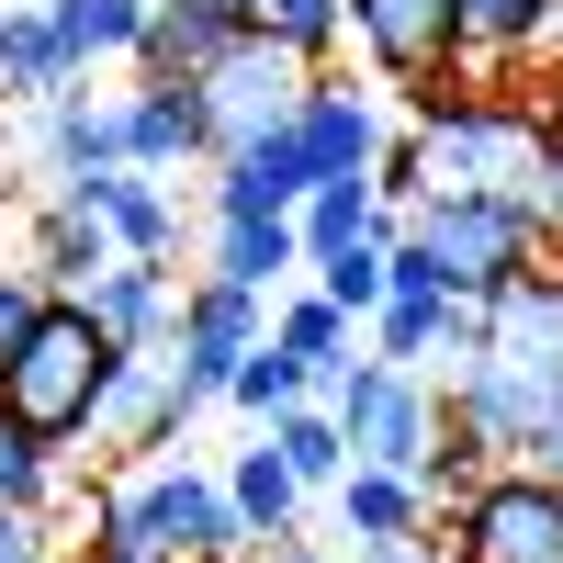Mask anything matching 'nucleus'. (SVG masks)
<instances>
[{
    "label": "nucleus",
    "mask_w": 563,
    "mask_h": 563,
    "mask_svg": "<svg viewBox=\"0 0 563 563\" xmlns=\"http://www.w3.org/2000/svg\"><path fill=\"white\" fill-rule=\"evenodd\" d=\"M180 429H192L180 361H169V350H113V384H102V417H90V440L124 462V451H169Z\"/></svg>",
    "instance_id": "ddd939ff"
},
{
    "label": "nucleus",
    "mask_w": 563,
    "mask_h": 563,
    "mask_svg": "<svg viewBox=\"0 0 563 563\" xmlns=\"http://www.w3.org/2000/svg\"><path fill=\"white\" fill-rule=\"evenodd\" d=\"M57 90H79V57L57 45V23H45L34 0H12V12H0V113H34V102H57Z\"/></svg>",
    "instance_id": "4be33fe9"
},
{
    "label": "nucleus",
    "mask_w": 563,
    "mask_h": 563,
    "mask_svg": "<svg viewBox=\"0 0 563 563\" xmlns=\"http://www.w3.org/2000/svg\"><path fill=\"white\" fill-rule=\"evenodd\" d=\"M260 440H271L282 462H294V485H305V496H327V485L350 474V429H339V406H327V395H305V406H282V417H271Z\"/></svg>",
    "instance_id": "bb28decb"
},
{
    "label": "nucleus",
    "mask_w": 563,
    "mask_h": 563,
    "mask_svg": "<svg viewBox=\"0 0 563 563\" xmlns=\"http://www.w3.org/2000/svg\"><path fill=\"white\" fill-rule=\"evenodd\" d=\"M102 384H113V339L57 294L12 350H0V429L68 451V440H90V417H102Z\"/></svg>",
    "instance_id": "39448f33"
},
{
    "label": "nucleus",
    "mask_w": 563,
    "mask_h": 563,
    "mask_svg": "<svg viewBox=\"0 0 563 563\" xmlns=\"http://www.w3.org/2000/svg\"><path fill=\"white\" fill-rule=\"evenodd\" d=\"M541 249H552V225H541L530 192H429V203L395 214V282H440L462 305H485Z\"/></svg>",
    "instance_id": "7ed1b4c3"
},
{
    "label": "nucleus",
    "mask_w": 563,
    "mask_h": 563,
    "mask_svg": "<svg viewBox=\"0 0 563 563\" xmlns=\"http://www.w3.org/2000/svg\"><path fill=\"white\" fill-rule=\"evenodd\" d=\"M113 102H124V169H158V180H180V169H214L192 79H135V90H113Z\"/></svg>",
    "instance_id": "f3484780"
},
{
    "label": "nucleus",
    "mask_w": 563,
    "mask_h": 563,
    "mask_svg": "<svg viewBox=\"0 0 563 563\" xmlns=\"http://www.w3.org/2000/svg\"><path fill=\"white\" fill-rule=\"evenodd\" d=\"M384 102H372L361 79H327L316 68V90L294 102V147H305V180H372L384 169Z\"/></svg>",
    "instance_id": "4468645a"
},
{
    "label": "nucleus",
    "mask_w": 563,
    "mask_h": 563,
    "mask_svg": "<svg viewBox=\"0 0 563 563\" xmlns=\"http://www.w3.org/2000/svg\"><path fill=\"white\" fill-rule=\"evenodd\" d=\"M327 406H339V429H350V462H384V474H417L440 507L474 485V462L451 451V406L429 372H406V361H350L339 384H327Z\"/></svg>",
    "instance_id": "20e7f679"
},
{
    "label": "nucleus",
    "mask_w": 563,
    "mask_h": 563,
    "mask_svg": "<svg viewBox=\"0 0 563 563\" xmlns=\"http://www.w3.org/2000/svg\"><path fill=\"white\" fill-rule=\"evenodd\" d=\"M440 530L462 563H563V485H541L530 462H496L440 507Z\"/></svg>",
    "instance_id": "0eeeda50"
},
{
    "label": "nucleus",
    "mask_w": 563,
    "mask_h": 563,
    "mask_svg": "<svg viewBox=\"0 0 563 563\" xmlns=\"http://www.w3.org/2000/svg\"><path fill=\"white\" fill-rule=\"evenodd\" d=\"M305 90H316V68L294 57V45H271V34H238L214 68H192V102H203V147H214V158H238V147H260V135H282Z\"/></svg>",
    "instance_id": "423d86ee"
},
{
    "label": "nucleus",
    "mask_w": 563,
    "mask_h": 563,
    "mask_svg": "<svg viewBox=\"0 0 563 563\" xmlns=\"http://www.w3.org/2000/svg\"><path fill=\"white\" fill-rule=\"evenodd\" d=\"M372 192L395 214L429 203V192H530L541 203V102L519 90H417V124L384 135V169Z\"/></svg>",
    "instance_id": "f257e3e1"
},
{
    "label": "nucleus",
    "mask_w": 563,
    "mask_h": 563,
    "mask_svg": "<svg viewBox=\"0 0 563 563\" xmlns=\"http://www.w3.org/2000/svg\"><path fill=\"white\" fill-rule=\"evenodd\" d=\"M305 282H316L327 305H350V316L372 327V305L395 294V225H372V238H350V249H327V260H316Z\"/></svg>",
    "instance_id": "c85d7f7f"
},
{
    "label": "nucleus",
    "mask_w": 563,
    "mask_h": 563,
    "mask_svg": "<svg viewBox=\"0 0 563 563\" xmlns=\"http://www.w3.org/2000/svg\"><path fill=\"white\" fill-rule=\"evenodd\" d=\"M214 12H238V23H249V12H260V0H214Z\"/></svg>",
    "instance_id": "79ce46f5"
},
{
    "label": "nucleus",
    "mask_w": 563,
    "mask_h": 563,
    "mask_svg": "<svg viewBox=\"0 0 563 563\" xmlns=\"http://www.w3.org/2000/svg\"><path fill=\"white\" fill-rule=\"evenodd\" d=\"M271 339L294 350V361L316 372V395H327V384L361 361V316H350V305H327L316 282H294V294H271Z\"/></svg>",
    "instance_id": "b1692460"
},
{
    "label": "nucleus",
    "mask_w": 563,
    "mask_h": 563,
    "mask_svg": "<svg viewBox=\"0 0 563 563\" xmlns=\"http://www.w3.org/2000/svg\"><path fill=\"white\" fill-rule=\"evenodd\" d=\"M45 305H57V294H45V282H34L23 260H0V350H12V339H23V327L45 316Z\"/></svg>",
    "instance_id": "c9c22d12"
},
{
    "label": "nucleus",
    "mask_w": 563,
    "mask_h": 563,
    "mask_svg": "<svg viewBox=\"0 0 563 563\" xmlns=\"http://www.w3.org/2000/svg\"><path fill=\"white\" fill-rule=\"evenodd\" d=\"M0 507H23V519L57 507V451L23 440V429H0Z\"/></svg>",
    "instance_id": "473e14b6"
},
{
    "label": "nucleus",
    "mask_w": 563,
    "mask_h": 563,
    "mask_svg": "<svg viewBox=\"0 0 563 563\" xmlns=\"http://www.w3.org/2000/svg\"><path fill=\"white\" fill-rule=\"evenodd\" d=\"M530 12L541 0H451V68H519Z\"/></svg>",
    "instance_id": "7c9ffc66"
},
{
    "label": "nucleus",
    "mask_w": 563,
    "mask_h": 563,
    "mask_svg": "<svg viewBox=\"0 0 563 563\" xmlns=\"http://www.w3.org/2000/svg\"><path fill=\"white\" fill-rule=\"evenodd\" d=\"M225 507H238V530H249V541H294L316 496L294 485V462H282L271 440H249V451H225Z\"/></svg>",
    "instance_id": "393cba45"
},
{
    "label": "nucleus",
    "mask_w": 563,
    "mask_h": 563,
    "mask_svg": "<svg viewBox=\"0 0 563 563\" xmlns=\"http://www.w3.org/2000/svg\"><path fill=\"white\" fill-rule=\"evenodd\" d=\"M339 563H462V552H451V530L429 519V530H395V541H350Z\"/></svg>",
    "instance_id": "72a5a7b5"
},
{
    "label": "nucleus",
    "mask_w": 563,
    "mask_h": 563,
    "mask_svg": "<svg viewBox=\"0 0 563 563\" xmlns=\"http://www.w3.org/2000/svg\"><path fill=\"white\" fill-rule=\"evenodd\" d=\"M90 541L102 552H158V563H249L260 541L238 530V507H225V474L192 451H124L102 496H90Z\"/></svg>",
    "instance_id": "f03ea898"
},
{
    "label": "nucleus",
    "mask_w": 563,
    "mask_h": 563,
    "mask_svg": "<svg viewBox=\"0 0 563 563\" xmlns=\"http://www.w3.org/2000/svg\"><path fill=\"white\" fill-rule=\"evenodd\" d=\"M305 395H316V372H305L294 350H282V339H260L238 372H225V406H238L249 429H271V417H282V406H305Z\"/></svg>",
    "instance_id": "c756f323"
},
{
    "label": "nucleus",
    "mask_w": 563,
    "mask_h": 563,
    "mask_svg": "<svg viewBox=\"0 0 563 563\" xmlns=\"http://www.w3.org/2000/svg\"><path fill=\"white\" fill-rule=\"evenodd\" d=\"M440 406H451V451L474 462V474H496V462H530V440H541V395L530 384H507L496 361H462L451 384H440Z\"/></svg>",
    "instance_id": "f8f14e48"
},
{
    "label": "nucleus",
    "mask_w": 563,
    "mask_h": 563,
    "mask_svg": "<svg viewBox=\"0 0 563 563\" xmlns=\"http://www.w3.org/2000/svg\"><path fill=\"white\" fill-rule=\"evenodd\" d=\"M238 34H249V23H238V12H214V0H147V34H135V79H192V68H214Z\"/></svg>",
    "instance_id": "aec40b11"
},
{
    "label": "nucleus",
    "mask_w": 563,
    "mask_h": 563,
    "mask_svg": "<svg viewBox=\"0 0 563 563\" xmlns=\"http://www.w3.org/2000/svg\"><path fill=\"white\" fill-rule=\"evenodd\" d=\"M350 34L395 90H440L451 79V0H350Z\"/></svg>",
    "instance_id": "2eb2a0df"
},
{
    "label": "nucleus",
    "mask_w": 563,
    "mask_h": 563,
    "mask_svg": "<svg viewBox=\"0 0 563 563\" xmlns=\"http://www.w3.org/2000/svg\"><path fill=\"white\" fill-rule=\"evenodd\" d=\"M249 563H339V552H316V541H305V530H294V541H260V552H249Z\"/></svg>",
    "instance_id": "ea45409f"
},
{
    "label": "nucleus",
    "mask_w": 563,
    "mask_h": 563,
    "mask_svg": "<svg viewBox=\"0 0 563 563\" xmlns=\"http://www.w3.org/2000/svg\"><path fill=\"white\" fill-rule=\"evenodd\" d=\"M102 260H113V238H102V214H90V203H68V192L34 203V225H23V271L45 282V294H79Z\"/></svg>",
    "instance_id": "5701e85b"
},
{
    "label": "nucleus",
    "mask_w": 563,
    "mask_h": 563,
    "mask_svg": "<svg viewBox=\"0 0 563 563\" xmlns=\"http://www.w3.org/2000/svg\"><path fill=\"white\" fill-rule=\"evenodd\" d=\"M474 361H496L507 384H530L541 406H563V249H541L530 271H507L474 305Z\"/></svg>",
    "instance_id": "6e6552de"
},
{
    "label": "nucleus",
    "mask_w": 563,
    "mask_h": 563,
    "mask_svg": "<svg viewBox=\"0 0 563 563\" xmlns=\"http://www.w3.org/2000/svg\"><path fill=\"white\" fill-rule=\"evenodd\" d=\"M372 225H395V203L372 192V180H316V192L294 203V238H305V271H316L327 249H350V238H372Z\"/></svg>",
    "instance_id": "cd10ccee"
},
{
    "label": "nucleus",
    "mask_w": 563,
    "mask_h": 563,
    "mask_svg": "<svg viewBox=\"0 0 563 563\" xmlns=\"http://www.w3.org/2000/svg\"><path fill=\"white\" fill-rule=\"evenodd\" d=\"M68 203L102 214L113 260H169V249H180V192H169L158 169H102V180H79Z\"/></svg>",
    "instance_id": "a211bd4d"
},
{
    "label": "nucleus",
    "mask_w": 563,
    "mask_h": 563,
    "mask_svg": "<svg viewBox=\"0 0 563 563\" xmlns=\"http://www.w3.org/2000/svg\"><path fill=\"white\" fill-rule=\"evenodd\" d=\"M327 519H339V541H395V530H429L440 496L417 474H384V462H350L339 485H327Z\"/></svg>",
    "instance_id": "412c9836"
},
{
    "label": "nucleus",
    "mask_w": 563,
    "mask_h": 563,
    "mask_svg": "<svg viewBox=\"0 0 563 563\" xmlns=\"http://www.w3.org/2000/svg\"><path fill=\"white\" fill-rule=\"evenodd\" d=\"M23 169L45 192H79V180L124 169V102L113 90H57V102L23 113Z\"/></svg>",
    "instance_id": "9d476101"
},
{
    "label": "nucleus",
    "mask_w": 563,
    "mask_h": 563,
    "mask_svg": "<svg viewBox=\"0 0 563 563\" xmlns=\"http://www.w3.org/2000/svg\"><path fill=\"white\" fill-rule=\"evenodd\" d=\"M203 282H238V294H294V282H305V238H294V214H214V238H203Z\"/></svg>",
    "instance_id": "6ab92c4d"
},
{
    "label": "nucleus",
    "mask_w": 563,
    "mask_h": 563,
    "mask_svg": "<svg viewBox=\"0 0 563 563\" xmlns=\"http://www.w3.org/2000/svg\"><path fill=\"white\" fill-rule=\"evenodd\" d=\"M361 350H372V361L429 372V384H451V372L474 361V305H462V294H440V282H395V294L372 305Z\"/></svg>",
    "instance_id": "9b49d317"
},
{
    "label": "nucleus",
    "mask_w": 563,
    "mask_h": 563,
    "mask_svg": "<svg viewBox=\"0 0 563 563\" xmlns=\"http://www.w3.org/2000/svg\"><path fill=\"white\" fill-rule=\"evenodd\" d=\"M34 12L45 23H57V45H68V57H79V79L90 68H135V34H147V0H34Z\"/></svg>",
    "instance_id": "a878e982"
},
{
    "label": "nucleus",
    "mask_w": 563,
    "mask_h": 563,
    "mask_svg": "<svg viewBox=\"0 0 563 563\" xmlns=\"http://www.w3.org/2000/svg\"><path fill=\"white\" fill-rule=\"evenodd\" d=\"M271 339V294H238V282H180V316H169V361H180V395H192V417L203 406H225V372H238L249 350Z\"/></svg>",
    "instance_id": "1a4fd4ad"
},
{
    "label": "nucleus",
    "mask_w": 563,
    "mask_h": 563,
    "mask_svg": "<svg viewBox=\"0 0 563 563\" xmlns=\"http://www.w3.org/2000/svg\"><path fill=\"white\" fill-rule=\"evenodd\" d=\"M57 563H158V552H102V541H79V552H57Z\"/></svg>",
    "instance_id": "a19ab883"
},
{
    "label": "nucleus",
    "mask_w": 563,
    "mask_h": 563,
    "mask_svg": "<svg viewBox=\"0 0 563 563\" xmlns=\"http://www.w3.org/2000/svg\"><path fill=\"white\" fill-rule=\"evenodd\" d=\"M0 563H57V541H45V519H23V507H0Z\"/></svg>",
    "instance_id": "4c0bfd02"
},
{
    "label": "nucleus",
    "mask_w": 563,
    "mask_h": 563,
    "mask_svg": "<svg viewBox=\"0 0 563 563\" xmlns=\"http://www.w3.org/2000/svg\"><path fill=\"white\" fill-rule=\"evenodd\" d=\"M0 12H12V0H0Z\"/></svg>",
    "instance_id": "37998d69"
},
{
    "label": "nucleus",
    "mask_w": 563,
    "mask_h": 563,
    "mask_svg": "<svg viewBox=\"0 0 563 563\" xmlns=\"http://www.w3.org/2000/svg\"><path fill=\"white\" fill-rule=\"evenodd\" d=\"M249 34H271V45H294L305 68H327V57L350 45V0H260Z\"/></svg>",
    "instance_id": "2f4dec72"
},
{
    "label": "nucleus",
    "mask_w": 563,
    "mask_h": 563,
    "mask_svg": "<svg viewBox=\"0 0 563 563\" xmlns=\"http://www.w3.org/2000/svg\"><path fill=\"white\" fill-rule=\"evenodd\" d=\"M519 68H552V79H563V0H541V12H530V34H519Z\"/></svg>",
    "instance_id": "e433bc0d"
},
{
    "label": "nucleus",
    "mask_w": 563,
    "mask_h": 563,
    "mask_svg": "<svg viewBox=\"0 0 563 563\" xmlns=\"http://www.w3.org/2000/svg\"><path fill=\"white\" fill-rule=\"evenodd\" d=\"M68 305H79L90 327H102L113 350H169V316H180V271H169V260H102V271H90Z\"/></svg>",
    "instance_id": "dca6fc26"
},
{
    "label": "nucleus",
    "mask_w": 563,
    "mask_h": 563,
    "mask_svg": "<svg viewBox=\"0 0 563 563\" xmlns=\"http://www.w3.org/2000/svg\"><path fill=\"white\" fill-rule=\"evenodd\" d=\"M530 474H541V485H563V406L541 417V440H530Z\"/></svg>",
    "instance_id": "58836bf2"
},
{
    "label": "nucleus",
    "mask_w": 563,
    "mask_h": 563,
    "mask_svg": "<svg viewBox=\"0 0 563 563\" xmlns=\"http://www.w3.org/2000/svg\"><path fill=\"white\" fill-rule=\"evenodd\" d=\"M541 225H552V249H563V90L541 102Z\"/></svg>",
    "instance_id": "f704fd0d"
}]
</instances>
